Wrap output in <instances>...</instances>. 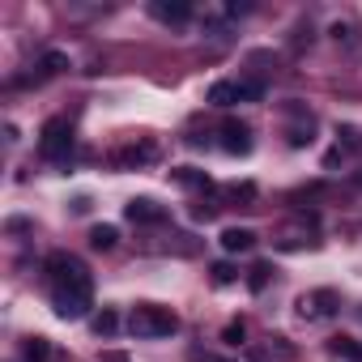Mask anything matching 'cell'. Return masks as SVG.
<instances>
[{"label": "cell", "instance_id": "obj_19", "mask_svg": "<svg viewBox=\"0 0 362 362\" xmlns=\"http://www.w3.org/2000/svg\"><path fill=\"white\" fill-rule=\"evenodd\" d=\"M209 281H214V286H235V281H239V269H235L230 260H218V264L209 269Z\"/></svg>", "mask_w": 362, "mask_h": 362}, {"label": "cell", "instance_id": "obj_21", "mask_svg": "<svg viewBox=\"0 0 362 362\" xmlns=\"http://www.w3.org/2000/svg\"><path fill=\"white\" fill-rule=\"evenodd\" d=\"M115 328H119V315H115L111 307H103V311L94 315V332H98V337H111Z\"/></svg>", "mask_w": 362, "mask_h": 362}, {"label": "cell", "instance_id": "obj_17", "mask_svg": "<svg viewBox=\"0 0 362 362\" xmlns=\"http://www.w3.org/2000/svg\"><path fill=\"white\" fill-rule=\"evenodd\" d=\"M69 69V56L64 52H43L39 56V77H56V73H64Z\"/></svg>", "mask_w": 362, "mask_h": 362}, {"label": "cell", "instance_id": "obj_4", "mask_svg": "<svg viewBox=\"0 0 362 362\" xmlns=\"http://www.w3.org/2000/svg\"><path fill=\"white\" fill-rule=\"evenodd\" d=\"M341 311V294L337 290H328V286H320V290H307V294H298V315L303 320H332Z\"/></svg>", "mask_w": 362, "mask_h": 362}, {"label": "cell", "instance_id": "obj_10", "mask_svg": "<svg viewBox=\"0 0 362 362\" xmlns=\"http://www.w3.org/2000/svg\"><path fill=\"white\" fill-rule=\"evenodd\" d=\"M218 243H222V252L239 256V252H252V247H256V230H252V226H226Z\"/></svg>", "mask_w": 362, "mask_h": 362}, {"label": "cell", "instance_id": "obj_1", "mask_svg": "<svg viewBox=\"0 0 362 362\" xmlns=\"http://www.w3.org/2000/svg\"><path fill=\"white\" fill-rule=\"evenodd\" d=\"M43 273H47V286H52V307L60 320H86L90 307H94V281H90V269L69 256V252H52L43 260Z\"/></svg>", "mask_w": 362, "mask_h": 362}, {"label": "cell", "instance_id": "obj_2", "mask_svg": "<svg viewBox=\"0 0 362 362\" xmlns=\"http://www.w3.org/2000/svg\"><path fill=\"white\" fill-rule=\"evenodd\" d=\"M128 332L141 337V341H158V337L179 332V315L162 303H136L132 315H128Z\"/></svg>", "mask_w": 362, "mask_h": 362}, {"label": "cell", "instance_id": "obj_14", "mask_svg": "<svg viewBox=\"0 0 362 362\" xmlns=\"http://www.w3.org/2000/svg\"><path fill=\"white\" fill-rule=\"evenodd\" d=\"M115 243H119V230H115V226H107V222L90 226V247H94V252H111Z\"/></svg>", "mask_w": 362, "mask_h": 362}, {"label": "cell", "instance_id": "obj_11", "mask_svg": "<svg viewBox=\"0 0 362 362\" xmlns=\"http://www.w3.org/2000/svg\"><path fill=\"white\" fill-rule=\"evenodd\" d=\"M170 184H179V188H197V192H209V188H214V179H209L205 170H197V166H175V170H170Z\"/></svg>", "mask_w": 362, "mask_h": 362}, {"label": "cell", "instance_id": "obj_6", "mask_svg": "<svg viewBox=\"0 0 362 362\" xmlns=\"http://www.w3.org/2000/svg\"><path fill=\"white\" fill-rule=\"evenodd\" d=\"M158 141H149V136H141V141H132V145H124L119 153H115V166L119 170H141V166H149V162H158Z\"/></svg>", "mask_w": 362, "mask_h": 362}, {"label": "cell", "instance_id": "obj_13", "mask_svg": "<svg viewBox=\"0 0 362 362\" xmlns=\"http://www.w3.org/2000/svg\"><path fill=\"white\" fill-rule=\"evenodd\" d=\"M328 354L341 358V362H362V341H354V337H332V341H328Z\"/></svg>", "mask_w": 362, "mask_h": 362}, {"label": "cell", "instance_id": "obj_7", "mask_svg": "<svg viewBox=\"0 0 362 362\" xmlns=\"http://www.w3.org/2000/svg\"><path fill=\"white\" fill-rule=\"evenodd\" d=\"M218 136H222V149L230 153V158H243V153H252V128L243 124V119H222V128H218Z\"/></svg>", "mask_w": 362, "mask_h": 362}, {"label": "cell", "instance_id": "obj_18", "mask_svg": "<svg viewBox=\"0 0 362 362\" xmlns=\"http://www.w3.org/2000/svg\"><path fill=\"white\" fill-rule=\"evenodd\" d=\"M22 358H26V362H47V358H52V341H47V337H30V341L22 345Z\"/></svg>", "mask_w": 362, "mask_h": 362}, {"label": "cell", "instance_id": "obj_20", "mask_svg": "<svg viewBox=\"0 0 362 362\" xmlns=\"http://www.w3.org/2000/svg\"><path fill=\"white\" fill-rule=\"evenodd\" d=\"M307 226H315V218H307ZM311 239H307V230H286L281 239H277V247H286V252H294V247H307Z\"/></svg>", "mask_w": 362, "mask_h": 362}, {"label": "cell", "instance_id": "obj_12", "mask_svg": "<svg viewBox=\"0 0 362 362\" xmlns=\"http://www.w3.org/2000/svg\"><path fill=\"white\" fill-rule=\"evenodd\" d=\"M294 115H298V124H290V128H286V141H290L294 149H303V145H311V141H315V136H311V132H315V119H311L303 107H294Z\"/></svg>", "mask_w": 362, "mask_h": 362}, {"label": "cell", "instance_id": "obj_23", "mask_svg": "<svg viewBox=\"0 0 362 362\" xmlns=\"http://www.w3.org/2000/svg\"><path fill=\"white\" fill-rule=\"evenodd\" d=\"M218 209H222V205H214V201H201V205H192V218H197V222H209V218H218Z\"/></svg>", "mask_w": 362, "mask_h": 362}, {"label": "cell", "instance_id": "obj_22", "mask_svg": "<svg viewBox=\"0 0 362 362\" xmlns=\"http://www.w3.org/2000/svg\"><path fill=\"white\" fill-rule=\"evenodd\" d=\"M243 337H247V324H243V320H230V324H226V332H222V341H226V345H243Z\"/></svg>", "mask_w": 362, "mask_h": 362}, {"label": "cell", "instance_id": "obj_5", "mask_svg": "<svg viewBox=\"0 0 362 362\" xmlns=\"http://www.w3.org/2000/svg\"><path fill=\"white\" fill-rule=\"evenodd\" d=\"M260 81H214L205 103L209 107H235V103H247V98H260Z\"/></svg>", "mask_w": 362, "mask_h": 362}, {"label": "cell", "instance_id": "obj_9", "mask_svg": "<svg viewBox=\"0 0 362 362\" xmlns=\"http://www.w3.org/2000/svg\"><path fill=\"white\" fill-rule=\"evenodd\" d=\"M149 13H153L162 26H188V22H192V5H188V0H153Z\"/></svg>", "mask_w": 362, "mask_h": 362}, {"label": "cell", "instance_id": "obj_3", "mask_svg": "<svg viewBox=\"0 0 362 362\" xmlns=\"http://www.w3.org/2000/svg\"><path fill=\"white\" fill-rule=\"evenodd\" d=\"M39 153L47 158V162H69V153H73V124L69 119H47L43 124V132H39Z\"/></svg>", "mask_w": 362, "mask_h": 362}, {"label": "cell", "instance_id": "obj_8", "mask_svg": "<svg viewBox=\"0 0 362 362\" xmlns=\"http://www.w3.org/2000/svg\"><path fill=\"white\" fill-rule=\"evenodd\" d=\"M124 218H128L132 226H162L170 214H166V205H158V201H149V197H132V201L124 205Z\"/></svg>", "mask_w": 362, "mask_h": 362}, {"label": "cell", "instance_id": "obj_16", "mask_svg": "<svg viewBox=\"0 0 362 362\" xmlns=\"http://www.w3.org/2000/svg\"><path fill=\"white\" fill-rule=\"evenodd\" d=\"M222 197H226V201H235V205H252V201L260 197V188L243 179V184H230V188H222Z\"/></svg>", "mask_w": 362, "mask_h": 362}, {"label": "cell", "instance_id": "obj_24", "mask_svg": "<svg viewBox=\"0 0 362 362\" xmlns=\"http://www.w3.org/2000/svg\"><path fill=\"white\" fill-rule=\"evenodd\" d=\"M205 362H226V358H205Z\"/></svg>", "mask_w": 362, "mask_h": 362}, {"label": "cell", "instance_id": "obj_15", "mask_svg": "<svg viewBox=\"0 0 362 362\" xmlns=\"http://www.w3.org/2000/svg\"><path fill=\"white\" fill-rule=\"evenodd\" d=\"M269 281H273V264H269V260H256V264L247 269V290H252V294H260Z\"/></svg>", "mask_w": 362, "mask_h": 362}]
</instances>
